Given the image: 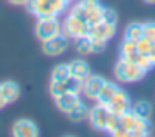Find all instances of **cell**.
<instances>
[{
	"instance_id": "484cf974",
	"label": "cell",
	"mask_w": 155,
	"mask_h": 137,
	"mask_svg": "<svg viewBox=\"0 0 155 137\" xmlns=\"http://www.w3.org/2000/svg\"><path fill=\"white\" fill-rule=\"evenodd\" d=\"M135 43H137V51L139 53H143V55H149V51L152 50V46H153V42H150L145 36H142V38Z\"/></svg>"
},
{
	"instance_id": "4316f807",
	"label": "cell",
	"mask_w": 155,
	"mask_h": 137,
	"mask_svg": "<svg viewBox=\"0 0 155 137\" xmlns=\"http://www.w3.org/2000/svg\"><path fill=\"white\" fill-rule=\"evenodd\" d=\"M69 13H71V15H74V17H78L79 20H84V22L87 20V10L84 8V7L81 5L79 2H78L76 5H73V7H71V10H69Z\"/></svg>"
},
{
	"instance_id": "277c9868",
	"label": "cell",
	"mask_w": 155,
	"mask_h": 137,
	"mask_svg": "<svg viewBox=\"0 0 155 137\" xmlns=\"http://www.w3.org/2000/svg\"><path fill=\"white\" fill-rule=\"evenodd\" d=\"M61 33L64 36H68L69 40H76L79 36L87 35L89 33V27H87V23L84 20H79L78 17L68 13V17L61 23Z\"/></svg>"
},
{
	"instance_id": "4fadbf2b",
	"label": "cell",
	"mask_w": 155,
	"mask_h": 137,
	"mask_svg": "<svg viewBox=\"0 0 155 137\" xmlns=\"http://www.w3.org/2000/svg\"><path fill=\"white\" fill-rule=\"evenodd\" d=\"M68 65H69V73H71L73 76H78V78H81V79H86V78L91 75L89 65H87L84 60H81V58H76V60H73L71 63H68Z\"/></svg>"
},
{
	"instance_id": "52a82bcc",
	"label": "cell",
	"mask_w": 155,
	"mask_h": 137,
	"mask_svg": "<svg viewBox=\"0 0 155 137\" xmlns=\"http://www.w3.org/2000/svg\"><path fill=\"white\" fill-rule=\"evenodd\" d=\"M106 81L102 76H97V75H89L84 79V84H83V92L84 96H86L87 99H91V101H96L99 96V92H101L102 86L106 84Z\"/></svg>"
},
{
	"instance_id": "d6a6232c",
	"label": "cell",
	"mask_w": 155,
	"mask_h": 137,
	"mask_svg": "<svg viewBox=\"0 0 155 137\" xmlns=\"http://www.w3.org/2000/svg\"><path fill=\"white\" fill-rule=\"evenodd\" d=\"M147 56H149V60H150V63H152V65L155 66V43H153L152 50L149 51V55H147Z\"/></svg>"
},
{
	"instance_id": "44dd1931",
	"label": "cell",
	"mask_w": 155,
	"mask_h": 137,
	"mask_svg": "<svg viewBox=\"0 0 155 137\" xmlns=\"http://www.w3.org/2000/svg\"><path fill=\"white\" fill-rule=\"evenodd\" d=\"M76 51L79 55H84V56L93 53V45H91L89 35H84V36L76 38Z\"/></svg>"
},
{
	"instance_id": "cb8c5ba5",
	"label": "cell",
	"mask_w": 155,
	"mask_h": 137,
	"mask_svg": "<svg viewBox=\"0 0 155 137\" xmlns=\"http://www.w3.org/2000/svg\"><path fill=\"white\" fill-rule=\"evenodd\" d=\"M135 51H137V43H135V42H130V40H127V38H124L122 42H120L119 53H120V56H122V58H127L129 55L135 53Z\"/></svg>"
},
{
	"instance_id": "4dcf8cb0",
	"label": "cell",
	"mask_w": 155,
	"mask_h": 137,
	"mask_svg": "<svg viewBox=\"0 0 155 137\" xmlns=\"http://www.w3.org/2000/svg\"><path fill=\"white\" fill-rule=\"evenodd\" d=\"M117 13L114 12L112 8H106L104 7V13H102V22H107V23H112V25H117Z\"/></svg>"
},
{
	"instance_id": "7402d4cb",
	"label": "cell",
	"mask_w": 155,
	"mask_h": 137,
	"mask_svg": "<svg viewBox=\"0 0 155 137\" xmlns=\"http://www.w3.org/2000/svg\"><path fill=\"white\" fill-rule=\"evenodd\" d=\"M119 119H120V125H122V127H125L129 132H130L132 129H134L135 122H137V116H135V114L132 112L130 109H129V111H125V112L120 114Z\"/></svg>"
},
{
	"instance_id": "e0dca14e",
	"label": "cell",
	"mask_w": 155,
	"mask_h": 137,
	"mask_svg": "<svg viewBox=\"0 0 155 137\" xmlns=\"http://www.w3.org/2000/svg\"><path fill=\"white\" fill-rule=\"evenodd\" d=\"M143 36V23H129L125 27L124 32V38L130 40V42H139L140 38Z\"/></svg>"
},
{
	"instance_id": "5b68a950",
	"label": "cell",
	"mask_w": 155,
	"mask_h": 137,
	"mask_svg": "<svg viewBox=\"0 0 155 137\" xmlns=\"http://www.w3.org/2000/svg\"><path fill=\"white\" fill-rule=\"evenodd\" d=\"M68 36H64L63 33L60 35L53 36V38L50 40H45V42H41V51L48 56H60L63 55L66 50H68Z\"/></svg>"
},
{
	"instance_id": "ac0fdd59",
	"label": "cell",
	"mask_w": 155,
	"mask_h": 137,
	"mask_svg": "<svg viewBox=\"0 0 155 137\" xmlns=\"http://www.w3.org/2000/svg\"><path fill=\"white\" fill-rule=\"evenodd\" d=\"M152 132V124H150L149 119H139L137 117V122H135L134 129L130 131V135H135V137H143V135H149Z\"/></svg>"
},
{
	"instance_id": "8992f818",
	"label": "cell",
	"mask_w": 155,
	"mask_h": 137,
	"mask_svg": "<svg viewBox=\"0 0 155 137\" xmlns=\"http://www.w3.org/2000/svg\"><path fill=\"white\" fill-rule=\"evenodd\" d=\"M109 116H110L109 107L97 102V106H94V107L89 109V116H87V119H89L91 125H93L96 131H106Z\"/></svg>"
},
{
	"instance_id": "ffe728a7",
	"label": "cell",
	"mask_w": 155,
	"mask_h": 137,
	"mask_svg": "<svg viewBox=\"0 0 155 137\" xmlns=\"http://www.w3.org/2000/svg\"><path fill=\"white\" fill-rule=\"evenodd\" d=\"M69 76H71V73H69V65H66V63L56 65L53 68V71H51V79H54V81H66Z\"/></svg>"
},
{
	"instance_id": "83f0119b",
	"label": "cell",
	"mask_w": 155,
	"mask_h": 137,
	"mask_svg": "<svg viewBox=\"0 0 155 137\" xmlns=\"http://www.w3.org/2000/svg\"><path fill=\"white\" fill-rule=\"evenodd\" d=\"M119 125H120L119 116H117V114H114V112H110V116H109V119H107V125H106V132L112 134V132L116 131V129L119 127Z\"/></svg>"
},
{
	"instance_id": "5bb4252c",
	"label": "cell",
	"mask_w": 155,
	"mask_h": 137,
	"mask_svg": "<svg viewBox=\"0 0 155 137\" xmlns=\"http://www.w3.org/2000/svg\"><path fill=\"white\" fill-rule=\"evenodd\" d=\"M117 89H119V86H117L116 83H112V81H106V84L102 86V89H101V92H99V96H97L96 101H97L99 104L109 106L110 99L114 98V94L117 92Z\"/></svg>"
},
{
	"instance_id": "9c48e42d",
	"label": "cell",
	"mask_w": 155,
	"mask_h": 137,
	"mask_svg": "<svg viewBox=\"0 0 155 137\" xmlns=\"http://www.w3.org/2000/svg\"><path fill=\"white\" fill-rule=\"evenodd\" d=\"M130 98H129V94L125 92L124 89H117V92L114 94V98L110 99V102H109V109H110V112H114V114H117V116H120L122 112H125V111H129L130 109Z\"/></svg>"
},
{
	"instance_id": "3957f363",
	"label": "cell",
	"mask_w": 155,
	"mask_h": 137,
	"mask_svg": "<svg viewBox=\"0 0 155 137\" xmlns=\"http://www.w3.org/2000/svg\"><path fill=\"white\" fill-rule=\"evenodd\" d=\"M61 33V23L58 20V17H41L38 18L35 27V35L40 42L50 40L53 36Z\"/></svg>"
},
{
	"instance_id": "f546056e",
	"label": "cell",
	"mask_w": 155,
	"mask_h": 137,
	"mask_svg": "<svg viewBox=\"0 0 155 137\" xmlns=\"http://www.w3.org/2000/svg\"><path fill=\"white\" fill-rule=\"evenodd\" d=\"M143 36L155 43V22H147V23H143Z\"/></svg>"
},
{
	"instance_id": "6da1fadb",
	"label": "cell",
	"mask_w": 155,
	"mask_h": 137,
	"mask_svg": "<svg viewBox=\"0 0 155 137\" xmlns=\"http://www.w3.org/2000/svg\"><path fill=\"white\" fill-rule=\"evenodd\" d=\"M27 10L35 17H58L68 7L64 0H28L25 3Z\"/></svg>"
},
{
	"instance_id": "f1b7e54d",
	"label": "cell",
	"mask_w": 155,
	"mask_h": 137,
	"mask_svg": "<svg viewBox=\"0 0 155 137\" xmlns=\"http://www.w3.org/2000/svg\"><path fill=\"white\" fill-rule=\"evenodd\" d=\"M91 45H93V53H102V51L106 50V42L101 38H97V36H91Z\"/></svg>"
},
{
	"instance_id": "8fae6325",
	"label": "cell",
	"mask_w": 155,
	"mask_h": 137,
	"mask_svg": "<svg viewBox=\"0 0 155 137\" xmlns=\"http://www.w3.org/2000/svg\"><path fill=\"white\" fill-rule=\"evenodd\" d=\"M79 101H81L79 94H74V92H64V94L54 98V104H56V107L64 114H68Z\"/></svg>"
},
{
	"instance_id": "d4e9b609",
	"label": "cell",
	"mask_w": 155,
	"mask_h": 137,
	"mask_svg": "<svg viewBox=\"0 0 155 137\" xmlns=\"http://www.w3.org/2000/svg\"><path fill=\"white\" fill-rule=\"evenodd\" d=\"M50 92H51V96H53V98H58V96L68 92L66 81H54V79H51V83H50Z\"/></svg>"
},
{
	"instance_id": "d6986e66",
	"label": "cell",
	"mask_w": 155,
	"mask_h": 137,
	"mask_svg": "<svg viewBox=\"0 0 155 137\" xmlns=\"http://www.w3.org/2000/svg\"><path fill=\"white\" fill-rule=\"evenodd\" d=\"M125 60H129V61L135 63V65L140 66V68H143L145 71H149V69H152V68H153V65L150 63L149 56H147V55H143V53H139V51H135V53L129 55V56L125 58Z\"/></svg>"
},
{
	"instance_id": "ba28073f",
	"label": "cell",
	"mask_w": 155,
	"mask_h": 137,
	"mask_svg": "<svg viewBox=\"0 0 155 137\" xmlns=\"http://www.w3.org/2000/svg\"><path fill=\"white\" fill-rule=\"evenodd\" d=\"M38 134L36 124L30 119H18L12 125V135L15 137H36Z\"/></svg>"
},
{
	"instance_id": "7a4b0ae2",
	"label": "cell",
	"mask_w": 155,
	"mask_h": 137,
	"mask_svg": "<svg viewBox=\"0 0 155 137\" xmlns=\"http://www.w3.org/2000/svg\"><path fill=\"white\" fill-rule=\"evenodd\" d=\"M114 73H116L117 79L122 81V83H135V81L143 79V76L147 75V71L143 68H140V66H137L135 63L125 60V58H122V56L119 58V61H117Z\"/></svg>"
},
{
	"instance_id": "7c38bea8",
	"label": "cell",
	"mask_w": 155,
	"mask_h": 137,
	"mask_svg": "<svg viewBox=\"0 0 155 137\" xmlns=\"http://www.w3.org/2000/svg\"><path fill=\"white\" fill-rule=\"evenodd\" d=\"M0 89L3 92L7 104H12V102H15L20 98V86L15 81H3V83H0Z\"/></svg>"
},
{
	"instance_id": "836d02e7",
	"label": "cell",
	"mask_w": 155,
	"mask_h": 137,
	"mask_svg": "<svg viewBox=\"0 0 155 137\" xmlns=\"http://www.w3.org/2000/svg\"><path fill=\"white\" fill-rule=\"evenodd\" d=\"M8 2L12 3V5H15V7H23L28 0H8Z\"/></svg>"
},
{
	"instance_id": "2e32d148",
	"label": "cell",
	"mask_w": 155,
	"mask_h": 137,
	"mask_svg": "<svg viewBox=\"0 0 155 137\" xmlns=\"http://www.w3.org/2000/svg\"><path fill=\"white\" fill-rule=\"evenodd\" d=\"M130 111L139 117V119H149L152 117V106L147 101H137L135 104L130 106Z\"/></svg>"
},
{
	"instance_id": "603a6c76",
	"label": "cell",
	"mask_w": 155,
	"mask_h": 137,
	"mask_svg": "<svg viewBox=\"0 0 155 137\" xmlns=\"http://www.w3.org/2000/svg\"><path fill=\"white\" fill-rule=\"evenodd\" d=\"M83 84H84V79L78 76H69L66 79V88H68V92H74V94H79L83 92Z\"/></svg>"
},
{
	"instance_id": "1f68e13d",
	"label": "cell",
	"mask_w": 155,
	"mask_h": 137,
	"mask_svg": "<svg viewBox=\"0 0 155 137\" xmlns=\"http://www.w3.org/2000/svg\"><path fill=\"white\" fill-rule=\"evenodd\" d=\"M79 3L87 10V13H89V10H93L94 7L101 5V3H99V0H79ZM86 22H87V20H86Z\"/></svg>"
},
{
	"instance_id": "e575fe53",
	"label": "cell",
	"mask_w": 155,
	"mask_h": 137,
	"mask_svg": "<svg viewBox=\"0 0 155 137\" xmlns=\"http://www.w3.org/2000/svg\"><path fill=\"white\" fill-rule=\"evenodd\" d=\"M5 106H7V101H5V98H3V92H2V89H0V109H3Z\"/></svg>"
},
{
	"instance_id": "30bf717a",
	"label": "cell",
	"mask_w": 155,
	"mask_h": 137,
	"mask_svg": "<svg viewBox=\"0 0 155 137\" xmlns=\"http://www.w3.org/2000/svg\"><path fill=\"white\" fill-rule=\"evenodd\" d=\"M116 27L117 25L107 23V22H101V23L94 25V27H89V33H87V35L97 36V38L107 42V40L114 38V35H116Z\"/></svg>"
},
{
	"instance_id": "9a60e30c",
	"label": "cell",
	"mask_w": 155,
	"mask_h": 137,
	"mask_svg": "<svg viewBox=\"0 0 155 137\" xmlns=\"http://www.w3.org/2000/svg\"><path fill=\"white\" fill-rule=\"evenodd\" d=\"M87 116H89V107L81 101L68 112V117H69L71 122H81V121L87 119Z\"/></svg>"
},
{
	"instance_id": "8d00e7d4",
	"label": "cell",
	"mask_w": 155,
	"mask_h": 137,
	"mask_svg": "<svg viewBox=\"0 0 155 137\" xmlns=\"http://www.w3.org/2000/svg\"><path fill=\"white\" fill-rule=\"evenodd\" d=\"M64 2H66V3H68V5H69V3H73V2H74V0H64Z\"/></svg>"
},
{
	"instance_id": "d590c367",
	"label": "cell",
	"mask_w": 155,
	"mask_h": 137,
	"mask_svg": "<svg viewBox=\"0 0 155 137\" xmlns=\"http://www.w3.org/2000/svg\"><path fill=\"white\" fill-rule=\"evenodd\" d=\"M145 3H155V0H143Z\"/></svg>"
}]
</instances>
